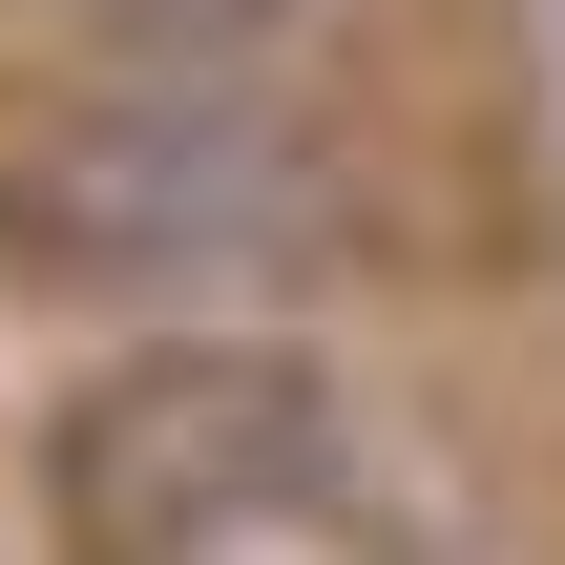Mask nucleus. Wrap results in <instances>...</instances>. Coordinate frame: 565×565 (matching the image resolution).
Segmentation results:
<instances>
[{"label":"nucleus","mask_w":565,"mask_h":565,"mask_svg":"<svg viewBox=\"0 0 565 565\" xmlns=\"http://www.w3.org/2000/svg\"><path fill=\"white\" fill-rule=\"evenodd\" d=\"M335 231L356 168L273 105V63H105L42 126H0V252L63 294H273Z\"/></svg>","instance_id":"f257e3e1"},{"label":"nucleus","mask_w":565,"mask_h":565,"mask_svg":"<svg viewBox=\"0 0 565 565\" xmlns=\"http://www.w3.org/2000/svg\"><path fill=\"white\" fill-rule=\"evenodd\" d=\"M356 482V398L294 356V335H147V356H105L63 419H42V524L63 565H210L252 545V524H294V503H335Z\"/></svg>","instance_id":"f03ea898"},{"label":"nucleus","mask_w":565,"mask_h":565,"mask_svg":"<svg viewBox=\"0 0 565 565\" xmlns=\"http://www.w3.org/2000/svg\"><path fill=\"white\" fill-rule=\"evenodd\" d=\"M21 21H63V42H105V63H273V42H315L335 0H21Z\"/></svg>","instance_id":"7ed1b4c3"}]
</instances>
